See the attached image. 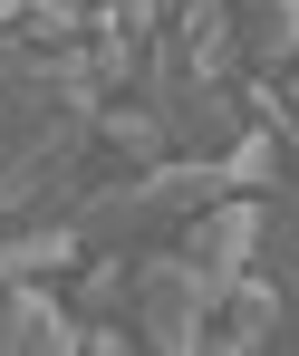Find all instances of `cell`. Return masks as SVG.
Instances as JSON below:
<instances>
[{"label":"cell","instance_id":"2","mask_svg":"<svg viewBox=\"0 0 299 356\" xmlns=\"http://www.w3.org/2000/svg\"><path fill=\"white\" fill-rule=\"evenodd\" d=\"M213 193H232L222 154H164V164H125L116 183H87L77 193V250H155L174 241Z\"/></svg>","mask_w":299,"mask_h":356},{"label":"cell","instance_id":"9","mask_svg":"<svg viewBox=\"0 0 299 356\" xmlns=\"http://www.w3.org/2000/svg\"><path fill=\"white\" fill-rule=\"evenodd\" d=\"M280 106H290V125H299V77H290V87H280Z\"/></svg>","mask_w":299,"mask_h":356},{"label":"cell","instance_id":"7","mask_svg":"<svg viewBox=\"0 0 299 356\" xmlns=\"http://www.w3.org/2000/svg\"><path fill=\"white\" fill-rule=\"evenodd\" d=\"M232 10L241 67H290L299 58V0H222Z\"/></svg>","mask_w":299,"mask_h":356},{"label":"cell","instance_id":"4","mask_svg":"<svg viewBox=\"0 0 299 356\" xmlns=\"http://www.w3.org/2000/svg\"><path fill=\"white\" fill-rule=\"evenodd\" d=\"M0 356H87V318L49 289V270L0 289Z\"/></svg>","mask_w":299,"mask_h":356},{"label":"cell","instance_id":"6","mask_svg":"<svg viewBox=\"0 0 299 356\" xmlns=\"http://www.w3.org/2000/svg\"><path fill=\"white\" fill-rule=\"evenodd\" d=\"M164 39L183 49L193 77H241V39H232V10L222 0H164Z\"/></svg>","mask_w":299,"mask_h":356},{"label":"cell","instance_id":"8","mask_svg":"<svg viewBox=\"0 0 299 356\" xmlns=\"http://www.w3.org/2000/svg\"><path fill=\"white\" fill-rule=\"evenodd\" d=\"M77 318H125L135 308V250H87V280L68 289Z\"/></svg>","mask_w":299,"mask_h":356},{"label":"cell","instance_id":"5","mask_svg":"<svg viewBox=\"0 0 299 356\" xmlns=\"http://www.w3.org/2000/svg\"><path fill=\"white\" fill-rule=\"evenodd\" d=\"M280 337V280L251 260L232 289L213 298V318H203V347H222V356H241V347H270Z\"/></svg>","mask_w":299,"mask_h":356},{"label":"cell","instance_id":"3","mask_svg":"<svg viewBox=\"0 0 299 356\" xmlns=\"http://www.w3.org/2000/svg\"><path fill=\"white\" fill-rule=\"evenodd\" d=\"M213 298H222V289L193 270V250H183V241L135 250V347H155V356H193V347H203Z\"/></svg>","mask_w":299,"mask_h":356},{"label":"cell","instance_id":"1","mask_svg":"<svg viewBox=\"0 0 299 356\" xmlns=\"http://www.w3.org/2000/svg\"><path fill=\"white\" fill-rule=\"evenodd\" d=\"M97 106H107V87L87 77L77 49H39V39L0 29V222H29L39 183L97 145Z\"/></svg>","mask_w":299,"mask_h":356}]
</instances>
